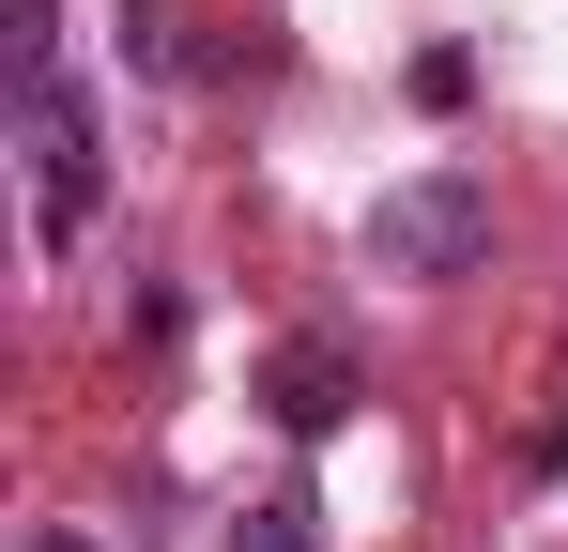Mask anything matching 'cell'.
<instances>
[{"label": "cell", "instance_id": "6da1fadb", "mask_svg": "<svg viewBox=\"0 0 568 552\" xmlns=\"http://www.w3.org/2000/svg\"><path fill=\"white\" fill-rule=\"evenodd\" d=\"M16 154H31V231L78 246L108 200V139H93V92L62 78V16L16 0Z\"/></svg>", "mask_w": 568, "mask_h": 552}, {"label": "cell", "instance_id": "7a4b0ae2", "mask_svg": "<svg viewBox=\"0 0 568 552\" xmlns=\"http://www.w3.org/2000/svg\"><path fill=\"white\" fill-rule=\"evenodd\" d=\"M491 262V184L476 170H415L369 200V276H476Z\"/></svg>", "mask_w": 568, "mask_h": 552}, {"label": "cell", "instance_id": "3957f363", "mask_svg": "<svg viewBox=\"0 0 568 552\" xmlns=\"http://www.w3.org/2000/svg\"><path fill=\"white\" fill-rule=\"evenodd\" d=\"M262 415H277L292 446H323V430L354 415V354H338V338H292V354L262 368Z\"/></svg>", "mask_w": 568, "mask_h": 552}, {"label": "cell", "instance_id": "277c9868", "mask_svg": "<svg viewBox=\"0 0 568 552\" xmlns=\"http://www.w3.org/2000/svg\"><path fill=\"white\" fill-rule=\"evenodd\" d=\"M231 552H323V538H307V507H246V522H231Z\"/></svg>", "mask_w": 568, "mask_h": 552}]
</instances>
